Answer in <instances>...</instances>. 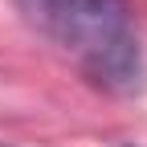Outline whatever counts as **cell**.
Segmentation results:
<instances>
[{
	"label": "cell",
	"instance_id": "1",
	"mask_svg": "<svg viewBox=\"0 0 147 147\" xmlns=\"http://www.w3.org/2000/svg\"><path fill=\"white\" fill-rule=\"evenodd\" d=\"M16 4L98 86L131 94L143 82L139 29L127 0H16Z\"/></svg>",
	"mask_w": 147,
	"mask_h": 147
},
{
	"label": "cell",
	"instance_id": "2",
	"mask_svg": "<svg viewBox=\"0 0 147 147\" xmlns=\"http://www.w3.org/2000/svg\"><path fill=\"white\" fill-rule=\"evenodd\" d=\"M0 147H8V143H0Z\"/></svg>",
	"mask_w": 147,
	"mask_h": 147
}]
</instances>
